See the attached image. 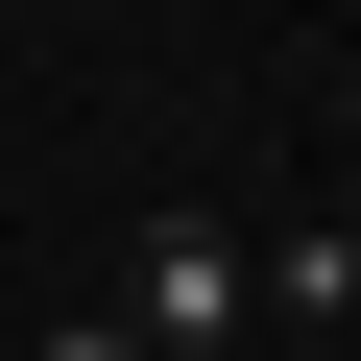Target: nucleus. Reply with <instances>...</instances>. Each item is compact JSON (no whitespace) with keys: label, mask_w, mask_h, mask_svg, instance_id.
<instances>
[{"label":"nucleus","mask_w":361,"mask_h":361,"mask_svg":"<svg viewBox=\"0 0 361 361\" xmlns=\"http://www.w3.org/2000/svg\"><path fill=\"white\" fill-rule=\"evenodd\" d=\"M97 313H121L145 361H241V337H265V241H241V217H193V193H169V217L121 241V289H97Z\"/></svg>","instance_id":"1"},{"label":"nucleus","mask_w":361,"mask_h":361,"mask_svg":"<svg viewBox=\"0 0 361 361\" xmlns=\"http://www.w3.org/2000/svg\"><path fill=\"white\" fill-rule=\"evenodd\" d=\"M25 361H145V337H121V313H49V337H25Z\"/></svg>","instance_id":"2"}]
</instances>
